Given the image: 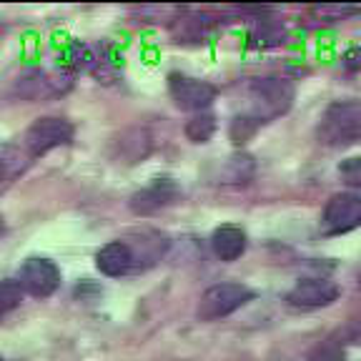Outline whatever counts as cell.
Instances as JSON below:
<instances>
[{
    "label": "cell",
    "mask_w": 361,
    "mask_h": 361,
    "mask_svg": "<svg viewBox=\"0 0 361 361\" xmlns=\"http://www.w3.org/2000/svg\"><path fill=\"white\" fill-rule=\"evenodd\" d=\"M319 138L331 148L354 146L361 141V101H334L324 111Z\"/></svg>",
    "instance_id": "obj_1"
},
{
    "label": "cell",
    "mask_w": 361,
    "mask_h": 361,
    "mask_svg": "<svg viewBox=\"0 0 361 361\" xmlns=\"http://www.w3.org/2000/svg\"><path fill=\"white\" fill-rule=\"evenodd\" d=\"M251 101H254V116L266 123V121L283 116L293 103V83L288 78L279 75H266L256 78L251 83Z\"/></svg>",
    "instance_id": "obj_2"
},
{
    "label": "cell",
    "mask_w": 361,
    "mask_h": 361,
    "mask_svg": "<svg viewBox=\"0 0 361 361\" xmlns=\"http://www.w3.org/2000/svg\"><path fill=\"white\" fill-rule=\"evenodd\" d=\"M251 299H254V291L243 283H216V286L203 291L201 301H198V319H203V322L224 319V316L246 306Z\"/></svg>",
    "instance_id": "obj_3"
},
{
    "label": "cell",
    "mask_w": 361,
    "mask_h": 361,
    "mask_svg": "<svg viewBox=\"0 0 361 361\" xmlns=\"http://www.w3.org/2000/svg\"><path fill=\"white\" fill-rule=\"evenodd\" d=\"M73 141V123L66 118H38L25 133V151L30 153V158L43 156V153L53 151V148L68 146Z\"/></svg>",
    "instance_id": "obj_4"
},
{
    "label": "cell",
    "mask_w": 361,
    "mask_h": 361,
    "mask_svg": "<svg viewBox=\"0 0 361 361\" xmlns=\"http://www.w3.org/2000/svg\"><path fill=\"white\" fill-rule=\"evenodd\" d=\"M361 226V196L356 193H336L326 203L322 216V231L326 236L349 233Z\"/></svg>",
    "instance_id": "obj_5"
},
{
    "label": "cell",
    "mask_w": 361,
    "mask_h": 361,
    "mask_svg": "<svg viewBox=\"0 0 361 361\" xmlns=\"http://www.w3.org/2000/svg\"><path fill=\"white\" fill-rule=\"evenodd\" d=\"M18 283L30 296L45 299V296L56 293V288L61 286V269L51 259L33 256V259L25 261L20 266V271H18Z\"/></svg>",
    "instance_id": "obj_6"
},
{
    "label": "cell",
    "mask_w": 361,
    "mask_h": 361,
    "mask_svg": "<svg viewBox=\"0 0 361 361\" xmlns=\"http://www.w3.org/2000/svg\"><path fill=\"white\" fill-rule=\"evenodd\" d=\"M169 90L176 106L183 111H196L203 113L211 103L216 101V88L206 80L191 78V75L171 73L169 75Z\"/></svg>",
    "instance_id": "obj_7"
},
{
    "label": "cell",
    "mask_w": 361,
    "mask_h": 361,
    "mask_svg": "<svg viewBox=\"0 0 361 361\" xmlns=\"http://www.w3.org/2000/svg\"><path fill=\"white\" fill-rule=\"evenodd\" d=\"M338 286L329 279H304L288 291L286 301L293 309H322L336 301Z\"/></svg>",
    "instance_id": "obj_8"
},
{
    "label": "cell",
    "mask_w": 361,
    "mask_h": 361,
    "mask_svg": "<svg viewBox=\"0 0 361 361\" xmlns=\"http://www.w3.org/2000/svg\"><path fill=\"white\" fill-rule=\"evenodd\" d=\"M176 196H178V186L173 183V178H156L151 186L130 198V209L141 216L156 214L158 209L169 206Z\"/></svg>",
    "instance_id": "obj_9"
},
{
    "label": "cell",
    "mask_w": 361,
    "mask_h": 361,
    "mask_svg": "<svg viewBox=\"0 0 361 361\" xmlns=\"http://www.w3.org/2000/svg\"><path fill=\"white\" fill-rule=\"evenodd\" d=\"M71 80L68 78H58L53 73H45V71H30L18 80V93L28 101H38V98H48V96H58L63 90H68Z\"/></svg>",
    "instance_id": "obj_10"
},
{
    "label": "cell",
    "mask_w": 361,
    "mask_h": 361,
    "mask_svg": "<svg viewBox=\"0 0 361 361\" xmlns=\"http://www.w3.org/2000/svg\"><path fill=\"white\" fill-rule=\"evenodd\" d=\"M135 256H133V248L128 246L126 241H111L98 251L96 256V266L101 274L106 276H123L128 274L130 266H133Z\"/></svg>",
    "instance_id": "obj_11"
},
{
    "label": "cell",
    "mask_w": 361,
    "mask_h": 361,
    "mask_svg": "<svg viewBox=\"0 0 361 361\" xmlns=\"http://www.w3.org/2000/svg\"><path fill=\"white\" fill-rule=\"evenodd\" d=\"M211 248L221 261H236L246 251V233L238 226H221L211 236Z\"/></svg>",
    "instance_id": "obj_12"
},
{
    "label": "cell",
    "mask_w": 361,
    "mask_h": 361,
    "mask_svg": "<svg viewBox=\"0 0 361 361\" xmlns=\"http://www.w3.org/2000/svg\"><path fill=\"white\" fill-rule=\"evenodd\" d=\"M30 153L25 148L0 143V180H13L28 169Z\"/></svg>",
    "instance_id": "obj_13"
},
{
    "label": "cell",
    "mask_w": 361,
    "mask_h": 361,
    "mask_svg": "<svg viewBox=\"0 0 361 361\" xmlns=\"http://www.w3.org/2000/svg\"><path fill=\"white\" fill-rule=\"evenodd\" d=\"M254 40L256 45L261 48H274V45H281L286 40V28H283V23L274 16H261L256 20V28H254Z\"/></svg>",
    "instance_id": "obj_14"
},
{
    "label": "cell",
    "mask_w": 361,
    "mask_h": 361,
    "mask_svg": "<svg viewBox=\"0 0 361 361\" xmlns=\"http://www.w3.org/2000/svg\"><path fill=\"white\" fill-rule=\"evenodd\" d=\"M121 151L128 158V164H135L141 158L148 156L151 151V135H148L146 128H133L121 138Z\"/></svg>",
    "instance_id": "obj_15"
},
{
    "label": "cell",
    "mask_w": 361,
    "mask_h": 361,
    "mask_svg": "<svg viewBox=\"0 0 361 361\" xmlns=\"http://www.w3.org/2000/svg\"><path fill=\"white\" fill-rule=\"evenodd\" d=\"M216 133V118L211 113H198L186 123V135L193 143H206Z\"/></svg>",
    "instance_id": "obj_16"
},
{
    "label": "cell",
    "mask_w": 361,
    "mask_h": 361,
    "mask_svg": "<svg viewBox=\"0 0 361 361\" xmlns=\"http://www.w3.org/2000/svg\"><path fill=\"white\" fill-rule=\"evenodd\" d=\"M23 288L18 281H13V279H6V281H0V319L3 316H8L13 309H18L23 301Z\"/></svg>",
    "instance_id": "obj_17"
},
{
    "label": "cell",
    "mask_w": 361,
    "mask_h": 361,
    "mask_svg": "<svg viewBox=\"0 0 361 361\" xmlns=\"http://www.w3.org/2000/svg\"><path fill=\"white\" fill-rule=\"evenodd\" d=\"M259 126H261V121L256 118L254 113H246V116H236L233 118V123H231V141L233 143H246L251 135L259 130Z\"/></svg>",
    "instance_id": "obj_18"
},
{
    "label": "cell",
    "mask_w": 361,
    "mask_h": 361,
    "mask_svg": "<svg viewBox=\"0 0 361 361\" xmlns=\"http://www.w3.org/2000/svg\"><path fill=\"white\" fill-rule=\"evenodd\" d=\"M251 176H254V161H251V156H233L228 161V173H226L228 183H246Z\"/></svg>",
    "instance_id": "obj_19"
},
{
    "label": "cell",
    "mask_w": 361,
    "mask_h": 361,
    "mask_svg": "<svg viewBox=\"0 0 361 361\" xmlns=\"http://www.w3.org/2000/svg\"><path fill=\"white\" fill-rule=\"evenodd\" d=\"M314 13L329 20H344L349 16L361 13V6H346V3H322V6H314Z\"/></svg>",
    "instance_id": "obj_20"
},
{
    "label": "cell",
    "mask_w": 361,
    "mask_h": 361,
    "mask_svg": "<svg viewBox=\"0 0 361 361\" xmlns=\"http://www.w3.org/2000/svg\"><path fill=\"white\" fill-rule=\"evenodd\" d=\"M309 361H344V346H341V341L329 338V341H324V344H319L311 351Z\"/></svg>",
    "instance_id": "obj_21"
},
{
    "label": "cell",
    "mask_w": 361,
    "mask_h": 361,
    "mask_svg": "<svg viewBox=\"0 0 361 361\" xmlns=\"http://www.w3.org/2000/svg\"><path fill=\"white\" fill-rule=\"evenodd\" d=\"M338 176H341V180H344L346 186L359 188L361 191V156L341 161V166H338Z\"/></svg>",
    "instance_id": "obj_22"
},
{
    "label": "cell",
    "mask_w": 361,
    "mask_h": 361,
    "mask_svg": "<svg viewBox=\"0 0 361 361\" xmlns=\"http://www.w3.org/2000/svg\"><path fill=\"white\" fill-rule=\"evenodd\" d=\"M344 338L346 341H351V344H361V316L351 319L349 326L344 329Z\"/></svg>",
    "instance_id": "obj_23"
},
{
    "label": "cell",
    "mask_w": 361,
    "mask_h": 361,
    "mask_svg": "<svg viewBox=\"0 0 361 361\" xmlns=\"http://www.w3.org/2000/svg\"><path fill=\"white\" fill-rule=\"evenodd\" d=\"M344 68L346 71H361V48H351L344 53Z\"/></svg>",
    "instance_id": "obj_24"
},
{
    "label": "cell",
    "mask_w": 361,
    "mask_h": 361,
    "mask_svg": "<svg viewBox=\"0 0 361 361\" xmlns=\"http://www.w3.org/2000/svg\"><path fill=\"white\" fill-rule=\"evenodd\" d=\"M356 279H359V286H361V269H359V274H356Z\"/></svg>",
    "instance_id": "obj_25"
},
{
    "label": "cell",
    "mask_w": 361,
    "mask_h": 361,
    "mask_svg": "<svg viewBox=\"0 0 361 361\" xmlns=\"http://www.w3.org/2000/svg\"><path fill=\"white\" fill-rule=\"evenodd\" d=\"M0 233H3V221H0Z\"/></svg>",
    "instance_id": "obj_26"
},
{
    "label": "cell",
    "mask_w": 361,
    "mask_h": 361,
    "mask_svg": "<svg viewBox=\"0 0 361 361\" xmlns=\"http://www.w3.org/2000/svg\"><path fill=\"white\" fill-rule=\"evenodd\" d=\"M0 361H3V359H0Z\"/></svg>",
    "instance_id": "obj_27"
}]
</instances>
